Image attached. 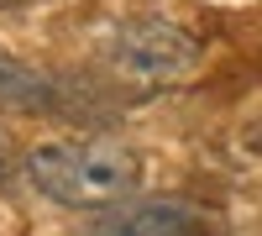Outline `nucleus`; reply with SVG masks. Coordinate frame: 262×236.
<instances>
[{
  "label": "nucleus",
  "mask_w": 262,
  "mask_h": 236,
  "mask_svg": "<svg viewBox=\"0 0 262 236\" xmlns=\"http://www.w3.org/2000/svg\"><path fill=\"white\" fill-rule=\"evenodd\" d=\"M21 174L42 200L63 210H111L137 195L142 163L116 137H84V142H42L21 158Z\"/></svg>",
  "instance_id": "obj_1"
},
{
  "label": "nucleus",
  "mask_w": 262,
  "mask_h": 236,
  "mask_svg": "<svg viewBox=\"0 0 262 236\" xmlns=\"http://www.w3.org/2000/svg\"><path fill=\"white\" fill-rule=\"evenodd\" d=\"M105 69L131 90H168L200 69V42L163 16H131L105 42Z\"/></svg>",
  "instance_id": "obj_2"
},
{
  "label": "nucleus",
  "mask_w": 262,
  "mask_h": 236,
  "mask_svg": "<svg viewBox=\"0 0 262 236\" xmlns=\"http://www.w3.org/2000/svg\"><path fill=\"white\" fill-rule=\"evenodd\" d=\"M100 236H215L210 216L189 200H121L95 221Z\"/></svg>",
  "instance_id": "obj_3"
},
{
  "label": "nucleus",
  "mask_w": 262,
  "mask_h": 236,
  "mask_svg": "<svg viewBox=\"0 0 262 236\" xmlns=\"http://www.w3.org/2000/svg\"><path fill=\"white\" fill-rule=\"evenodd\" d=\"M48 105H53V79L0 48V111H48Z\"/></svg>",
  "instance_id": "obj_4"
},
{
  "label": "nucleus",
  "mask_w": 262,
  "mask_h": 236,
  "mask_svg": "<svg viewBox=\"0 0 262 236\" xmlns=\"http://www.w3.org/2000/svg\"><path fill=\"white\" fill-rule=\"evenodd\" d=\"M11 168H16V158H11V147H6V137H0V184L11 179Z\"/></svg>",
  "instance_id": "obj_5"
},
{
  "label": "nucleus",
  "mask_w": 262,
  "mask_h": 236,
  "mask_svg": "<svg viewBox=\"0 0 262 236\" xmlns=\"http://www.w3.org/2000/svg\"><path fill=\"white\" fill-rule=\"evenodd\" d=\"M0 6H32V0H0Z\"/></svg>",
  "instance_id": "obj_6"
}]
</instances>
